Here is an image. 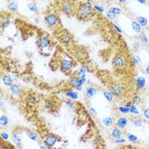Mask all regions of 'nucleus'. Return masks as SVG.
Segmentation results:
<instances>
[{"label": "nucleus", "mask_w": 149, "mask_h": 149, "mask_svg": "<svg viewBox=\"0 0 149 149\" xmlns=\"http://www.w3.org/2000/svg\"><path fill=\"white\" fill-rule=\"evenodd\" d=\"M91 2H87V3H79L78 6L76 8V14L79 19H84L86 20L92 16L93 15V10L92 8L89 4Z\"/></svg>", "instance_id": "nucleus-1"}, {"label": "nucleus", "mask_w": 149, "mask_h": 149, "mask_svg": "<svg viewBox=\"0 0 149 149\" xmlns=\"http://www.w3.org/2000/svg\"><path fill=\"white\" fill-rule=\"evenodd\" d=\"M61 11L62 12L64 15H71L76 11V7L73 2L66 1L63 2L61 5Z\"/></svg>", "instance_id": "nucleus-2"}, {"label": "nucleus", "mask_w": 149, "mask_h": 149, "mask_svg": "<svg viewBox=\"0 0 149 149\" xmlns=\"http://www.w3.org/2000/svg\"><path fill=\"white\" fill-rule=\"evenodd\" d=\"M73 67V61L72 59L68 58V57H65L64 59L61 60V66L60 68L63 73H69Z\"/></svg>", "instance_id": "nucleus-3"}, {"label": "nucleus", "mask_w": 149, "mask_h": 149, "mask_svg": "<svg viewBox=\"0 0 149 149\" xmlns=\"http://www.w3.org/2000/svg\"><path fill=\"white\" fill-rule=\"evenodd\" d=\"M44 20L47 25L50 27H55L58 23V17H57L56 14L54 13V12H50V13L47 14L44 17Z\"/></svg>", "instance_id": "nucleus-4"}, {"label": "nucleus", "mask_w": 149, "mask_h": 149, "mask_svg": "<svg viewBox=\"0 0 149 149\" xmlns=\"http://www.w3.org/2000/svg\"><path fill=\"white\" fill-rule=\"evenodd\" d=\"M38 46L40 50L47 49L50 46V40L48 36L46 35H42L38 39Z\"/></svg>", "instance_id": "nucleus-5"}, {"label": "nucleus", "mask_w": 149, "mask_h": 149, "mask_svg": "<svg viewBox=\"0 0 149 149\" xmlns=\"http://www.w3.org/2000/svg\"><path fill=\"white\" fill-rule=\"evenodd\" d=\"M113 66H115L116 68H118V69H122L126 65V60L123 55H118L113 58Z\"/></svg>", "instance_id": "nucleus-6"}, {"label": "nucleus", "mask_w": 149, "mask_h": 149, "mask_svg": "<svg viewBox=\"0 0 149 149\" xmlns=\"http://www.w3.org/2000/svg\"><path fill=\"white\" fill-rule=\"evenodd\" d=\"M57 142V137L54 135H48L44 139V144L48 148H52Z\"/></svg>", "instance_id": "nucleus-7"}, {"label": "nucleus", "mask_w": 149, "mask_h": 149, "mask_svg": "<svg viewBox=\"0 0 149 149\" xmlns=\"http://www.w3.org/2000/svg\"><path fill=\"white\" fill-rule=\"evenodd\" d=\"M59 40L63 45H66V46H68L72 42L71 37H70V35L68 34L67 32L62 33V34L59 37Z\"/></svg>", "instance_id": "nucleus-8"}, {"label": "nucleus", "mask_w": 149, "mask_h": 149, "mask_svg": "<svg viewBox=\"0 0 149 149\" xmlns=\"http://www.w3.org/2000/svg\"><path fill=\"white\" fill-rule=\"evenodd\" d=\"M10 90L11 92V94L15 96H18L21 94V87L19 85H16V84H14L10 86Z\"/></svg>", "instance_id": "nucleus-9"}, {"label": "nucleus", "mask_w": 149, "mask_h": 149, "mask_svg": "<svg viewBox=\"0 0 149 149\" xmlns=\"http://www.w3.org/2000/svg\"><path fill=\"white\" fill-rule=\"evenodd\" d=\"M68 83H69V85L71 87L78 89V87L79 86V78H78V76H76V75H75V76L73 75V76H72L71 78H69Z\"/></svg>", "instance_id": "nucleus-10"}, {"label": "nucleus", "mask_w": 149, "mask_h": 149, "mask_svg": "<svg viewBox=\"0 0 149 149\" xmlns=\"http://www.w3.org/2000/svg\"><path fill=\"white\" fill-rule=\"evenodd\" d=\"M112 93H113V95H115V96H121V94L123 93V87L121 85H118V84H117V85H113V88H112Z\"/></svg>", "instance_id": "nucleus-11"}, {"label": "nucleus", "mask_w": 149, "mask_h": 149, "mask_svg": "<svg viewBox=\"0 0 149 149\" xmlns=\"http://www.w3.org/2000/svg\"><path fill=\"white\" fill-rule=\"evenodd\" d=\"M146 85V78L144 77H139L136 79V88L137 89H142Z\"/></svg>", "instance_id": "nucleus-12"}, {"label": "nucleus", "mask_w": 149, "mask_h": 149, "mask_svg": "<svg viewBox=\"0 0 149 149\" xmlns=\"http://www.w3.org/2000/svg\"><path fill=\"white\" fill-rule=\"evenodd\" d=\"M3 83L5 86H10V87L12 85H13V79H12V78L10 76L5 74L3 76Z\"/></svg>", "instance_id": "nucleus-13"}, {"label": "nucleus", "mask_w": 149, "mask_h": 149, "mask_svg": "<svg viewBox=\"0 0 149 149\" xmlns=\"http://www.w3.org/2000/svg\"><path fill=\"white\" fill-rule=\"evenodd\" d=\"M127 124H128V120L125 118H119L117 120V125H118V127L121 128V129L125 128Z\"/></svg>", "instance_id": "nucleus-14"}, {"label": "nucleus", "mask_w": 149, "mask_h": 149, "mask_svg": "<svg viewBox=\"0 0 149 149\" xmlns=\"http://www.w3.org/2000/svg\"><path fill=\"white\" fill-rule=\"evenodd\" d=\"M66 96H68L69 98H71V99L73 100H77L78 97V93L76 92V91H73V90H68L66 92Z\"/></svg>", "instance_id": "nucleus-15"}, {"label": "nucleus", "mask_w": 149, "mask_h": 149, "mask_svg": "<svg viewBox=\"0 0 149 149\" xmlns=\"http://www.w3.org/2000/svg\"><path fill=\"white\" fill-rule=\"evenodd\" d=\"M26 101H27L28 104H35L37 102V98L34 95H29L27 98H26Z\"/></svg>", "instance_id": "nucleus-16"}, {"label": "nucleus", "mask_w": 149, "mask_h": 149, "mask_svg": "<svg viewBox=\"0 0 149 149\" xmlns=\"http://www.w3.org/2000/svg\"><path fill=\"white\" fill-rule=\"evenodd\" d=\"M103 124H104L105 126L106 127H110L113 124V119L111 118V117H106L104 119H103Z\"/></svg>", "instance_id": "nucleus-17"}, {"label": "nucleus", "mask_w": 149, "mask_h": 149, "mask_svg": "<svg viewBox=\"0 0 149 149\" xmlns=\"http://www.w3.org/2000/svg\"><path fill=\"white\" fill-rule=\"evenodd\" d=\"M8 8L10 10H11L12 12H15L18 10V4L16 2H10L8 4Z\"/></svg>", "instance_id": "nucleus-18"}, {"label": "nucleus", "mask_w": 149, "mask_h": 149, "mask_svg": "<svg viewBox=\"0 0 149 149\" xmlns=\"http://www.w3.org/2000/svg\"><path fill=\"white\" fill-rule=\"evenodd\" d=\"M86 94L89 97H93L96 94V89L94 87H89L86 89Z\"/></svg>", "instance_id": "nucleus-19"}, {"label": "nucleus", "mask_w": 149, "mask_h": 149, "mask_svg": "<svg viewBox=\"0 0 149 149\" xmlns=\"http://www.w3.org/2000/svg\"><path fill=\"white\" fill-rule=\"evenodd\" d=\"M121 135H122V132H121V130L119 129H118V128H115L112 131V136L114 138H117V139L121 137Z\"/></svg>", "instance_id": "nucleus-20"}, {"label": "nucleus", "mask_w": 149, "mask_h": 149, "mask_svg": "<svg viewBox=\"0 0 149 149\" xmlns=\"http://www.w3.org/2000/svg\"><path fill=\"white\" fill-rule=\"evenodd\" d=\"M12 140H13V142L15 143V145H17V146H20L21 144V139L20 136H18V135H14L13 137H12Z\"/></svg>", "instance_id": "nucleus-21"}, {"label": "nucleus", "mask_w": 149, "mask_h": 149, "mask_svg": "<svg viewBox=\"0 0 149 149\" xmlns=\"http://www.w3.org/2000/svg\"><path fill=\"white\" fill-rule=\"evenodd\" d=\"M0 123L2 126H7L9 124V118L6 115H2L0 118Z\"/></svg>", "instance_id": "nucleus-22"}, {"label": "nucleus", "mask_w": 149, "mask_h": 149, "mask_svg": "<svg viewBox=\"0 0 149 149\" xmlns=\"http://www.w3.org/2000/svg\"><path fill=\"white\" fill-rule=\"evenodd\" d=\"M138 23L141 27H146L148 25V20L145 17H139L138 18Z\"/></svg>", "instance_id": "nucleus-23"}, {"label": "nucleus", "mask_w": 149, "mask_h": 149, "mask_svg": "<svg viewBox=\"0 0 149 149\" xmlns=\"http://www.w3.org/2000/svg\"><path fill=\"white\" fill-rule=\"evenodd\" d=\"M104 96L105 98H106V100H107L108 101H113V95L112 92H110V91H105L104 93Z\"/></svg>", "instance_id": "nucleus-24"}, {"label": "nucleus", "mask_w": 149, "mask_h": 149, "mask_svg": "<svg viewBox=\"0 0 149 149\" xmlns=\"http://www.w3.org/2000/svg\"><path fill=\"white\" fill-rule=\"evenodd\" d=\"M141 26L139 25V23L136 21H133L132 22V29L134 30V32H141Z\"/></svg>", "instance_id": "nucleus-25"}, {"label": "nucleus", "mask_w": 149, "mask_h": 149, "mask_svg": "<svg viewBox=\"0 0 149 149\" xmlns=\"http://www.w3.org/2000/svg\"><path fill=\"white\" fill-rule=\"evenodd\" d=\"M28 10L32 12H37L38 11V6L36 3H31L28 4Z\"/></svg>", "instance_id": "nucleus-26"}, {"label": "nucleus", "mask_w": 149, "mask_h": 149, "mask_svg": "<svg viewBox=\"0 0 149 149\" xmlns=\"http://www.w3.org/2000/svg\"><path fill=\"white\" fill-rule=\"evenodd\" d=\"M129 112L131 113H134V114H139V111L136 108V106L135 105H131L129 107Z\"/></svg>", "instance_id": "nucleus-27"}, {"label": "nucleus", "mask_w": 149, "mask_h": 149, "mask_svg": "<svg viewBox=\"0 0 149 149\" xmlns=\"http://www.w3.org/2000/svg\"><path fill=\"white\" fill-rule=\"evenodd\" d=\"M109 11L111 12V13H113V15H118V14H120L121 12V10L119 8H116V7H113V8H110Z\"/></svg>", "instance_id": "nucleus-28"}, {"label": "nucleus", "mask_w": 149, "mask_h": 149, "mask_svg": "<svg viewBox=\"0 0 149 149\" xmlns=\"http://www.w3.org/2000/svg\"><path fill=\"white\" fill-rule=\"evenodd\" d=\"M28 137L30 138L31 140H32V141H37V140L38 139V136H37L36 133H33V132H28Z\"/></svg>", "instance_id": "nucleus-29"}, {"label": "nucleus", "mask_w": 149, "mask_h": 149, "mask_svg": "<svg viewBox=\"0 0 149 149\" xmlns=\"http://www.w3.org/2000/svg\"><path fill=\"white\" fill-rule=\"evenodd\" d=\"M10 21L9 20H5V21H3V22H2V28L3 29H5V28H7V27L10 26Z\"/></svg>", "instance_id": "nucleus-30"}, {"label": "nucleus", "mask_w": 149, "mask_h": 149, "mask_svg": "<svg viewBox=\"0 0 149 149\" xmlns=\"http://www.w3.org/2000/svg\"><path fill=\"white\" fill-rule=\"evenodd\" d=\"M134 124L137 127H141L143 125V121L141 119H136V120H134Z\"/></svg>", "instance_id": "nucleus-31"}, {"label": "nucleus", "mask_w": 149, "mask_h": 149, "mask_svg": "<svg viewBox=\"0 0 149 149\" xmlns=\"http://www.w3.org/2000/svg\"><path fill=\"white\" fill-rule=\"evenodd\" d=\"M118 110L121 112V113H129V107H127V106H119Z\"/></svg>", "instance_id": "nucleus-32"}, {"label": "nucleus", "mask_w": 149, "mask_h": 149, "mask_svg": "<svg viewBox=\"0 0 149 149\" xmlns=\"http://www.w3.org/2000/svg\"><path fill=\"white\" fill-rule=\"evenodd\" d=\"M141 101V97H140L139 96H134V98H133V102L135 103V104H140Z\"/></svg>", "instance_id": "nucleus-33"}, {"label": "nucleus", "mask_w": 149, "mask_h": 149, "mask_svg": "<svg viewBox=\"0 0 149 149\" xmlns=\"http://www.w3.org/2000/svg\"><path fill=\"white\" fill-rule=\"evenodd\" d=\"M44 107L47 108V109H50V108L52 107V102L49 100H46L44 101Z\"/></svg>", "instance_id": "nucleus-34"}, {"label": "nucleus", "mask_w": 149, "mask_h": 149, "mask_svg": "<svg viewBox=\"0 0 149 149\" xmlns=\"http://www.w3.org/2000/svg\"><path fill=\"white\" fill-rule=\"evenodd\" d=\"M132 61L133 62H134V64H139L140 61H141V59H140V57L138 56V55H134V56L132 57Z\"/></svg>", "instance_id": "nucleus-35"}, {"label": "nucleus", "mask_w": 149, "mask_h": 149, "mask_svg": "<svg viewBox=\"0 0 149 149\" xmlns=\"http://www.w3.org/2000/svg\"><path fill=\"white\" fill-rule=\"evenodd\" d=\"M79 55H81V59L84 58V55H85V52L83 51L82 50H78V51L76 52V56L79 59Z\"/></svg>", "instance_id": "nucleus-36"}, {"label": "nucleus", "mask_w": 149, "mask_h": 149, "mask_svg": "<svg viewBox=\"0 0 149 149\" xmlns=\"http://www.w3.org/2000/svg\"><path fill=\"white\" fill-rule=\"evenodd\" d=\"M128 140L130 141H137V137L135 135H129L128 136Z\"/></svg>", "instance_id": "nucleus-37"}, {"label": "nucleus", "mask_w": 149, "mask_h": 149, "mask_svg": "<svg viewBox=\"0 0 149 149\" xmlns=\"http://www.w3.org/2000/svg\"><path fill=\"white\" fill-rule=\"evenodd\" d=\"M65 103H66V105L70 108V109H73V108L74 107V105H73V103L72 102V101H65Z\"/></svg>", "instance_id": "nucleus-38"}, {"label": "nucleus", "mask_w": 149, "mask_h": 149, "mask_svg": "<svg viewBox=\"0 0 149 149\" xmlns=\"http://www.w3.org/2000/svg\"><path fill=\"white\" fill-rule=\"evenodd\" d=\"M94 9L97 10V11H99V12H104V8H103V7L99 6V5H94Z\"/></svg>", "instance_id": "nucleus-39"}, {"label": "nucleus", "mask_w": 149, "mask_h": 149, "mask_svg": "<svg viewBox=\"0 0 149 149\" xmlns=\"http://www.w3.org/2000/svg\"><path fill=\"white\" fill-rule=\"evenodd\" d=\"M1 137H2V139H3V140H8L9 139V134L8 133H5V132H2L1 133Z\"/></svg>", "instance_id": "nucleus-40"}, {"label": "nucleus", "mask_w": 149, "mask_h": 149, "mask_svg": "<svg viewBox=\"0 0 149 149\" xmlns=\"http://www.w3.org/2000/svg\"><path fill=\"white\" fill-rule=\"evenodd\" d=\"M143 115H144V117L146 118L149 119V108H147V109L144 110V112H143Z\"/></svg>", "instance_id": "nucleus-41"}, {"label": "nucleus", "mask_w": 149, "mask_h": 149, "mask_svg": "<svg viewBox=\"0 0 149 149\" xmlns=\"http://www.w3.org/2000/svg\"><path fill=\"white\" fill-rule=\"evenodd\" d=\"M141 42H143V43H148V38L146 35H142V36H141Z\"/></svg>", "instance_id": "nucleus-42"}, {"label": "nucleus", "mask_w": 149, "mask_h": 149, "mask_svg": "<svg viewBox=\"0 0 149 149\" xmlns=\"http://www.w3.org/2000/svg\"><path fill=\"white\" fill-rule=\"evenodd\" d=\"M78 73H79L80 75L85 74V68L84 67V66H81V67H79V69H78Z\"/></svg>", "instance_id": "nucleus-43"}, {"label": "nucleus", "mask_w": 149, "mask_h": 149, "mask_svg": "<svg viewBox=\"0 0 149 149\" xmlns=\"http://www.w3.org/2000/svg\"><path fill=\"white\" fill-rule=\"evenodd\" d=\"M106 15H107V17H108V18H110V19L115 18V15H113V14L111 13L110 11H108L107 13H106Z\"/></svg>", "instance_id": "nucleus-44"}, {"label": "nucleus", "mask_w": 149, "mask_h": 149, "mask_svg": "<svg viewBox=\"0 0 149 149\" xmlns=\"http://www.w3.org/2000/svg\"><path fill=\"white\" fill-rule=\"evenodd\" d=\"M115 142L116 143H124V142H125V139H120V138H118V139H117L116 141H115Z\"/></svg>", "instance_id": "nucleus-45"}, {"label": "nucleus", "mask_w": 149, "mask_h": 149, "mask_svg": "<svg viewBox=\"0 0 149 149\" xmlns=\"http://www.w3.org/2000/svg\"><path fill=\"white\" fill-rule=\"evenodd\" d=\"M89 112H90V113H92L93 115H96V110H95L93 107H90V108H89Z\"/></svg>", "instance_id": "nucleus-46"}, {"label": "nucleus", "mask_w": 149, "mask_h": 149, "mask_svg": "<svg viewBox=\"0 0 149 149\" xmlns=\"http://www.w3.org/2000/svg\"><path fill=\"white\" fill-rule=\"evenodd\" d=\"M113 27H114V28L118 32H122V31H121L120 28H118V27L117 25H115V24H113Z\"/></svg>", "instance_id": "nucleus-47"}, {"label": "nucleus", "mask_w": 149, "mask_h": 149, "mask_svg": "<svg viewBox=\"0 0 149 149\" xmlns=\"http://www.w3.org/2000/svg\"><path fill=\"white\" fill-rule=\"evenodd\" d=\"M146 73H147V74L149 75V66H147V68H146Z\"/></svg>", "instance_id": "nucleus-48"}, {"label": "nucleus", "mask_w": 149, "mask_h": 149, "mask_svg": "<svg viewBox=\"0 0 149 149\" xmlns=\"http://www.w3.org/2000/svg\"><path fill=\"white\" fill-rule=\"evenodd\" d=\"M40 149H48V147H46V146H41V147H40Z\"/></svg>", "instance_id": "nucleus-49"}, {"label": "nucleus", "mask_w": 149, "mask_h": 149, "mask_svg": "<svg viewBox=\"0 0 149 149\" xmlns=\"http://www.w3.org/2000/svg\"><path fill=\"white\" fill-rule=\"evenodd\" d=\"M140 3H146V1H138Z\"/></svg>", "instance_id": "nucleus-50"}, {"label": "nucleus", "mask_w": 149, "mask_h": 149, "mask_svg": "<svg viewBox=\"0 0 149 149\" xmlns=\"http://www.w3.org/2000/svg\"><path fill=\"white\" fill-rule=\"evenodd\" d=\"M148 101H149V96H148Z\"/></svg>", "instance_id": "nucleus-51"}]
</instances>
